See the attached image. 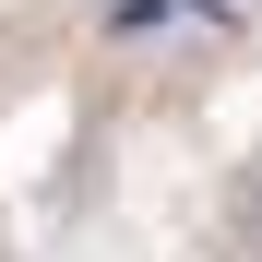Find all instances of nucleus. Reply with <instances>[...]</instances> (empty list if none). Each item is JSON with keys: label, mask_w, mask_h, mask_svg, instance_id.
<instances>
[{"label": "nucleus", "mask_w": 262, "mask_h": 262, "mask_svg": "<svg viewBox=\"0 0 262 262\" xmlns=\"http://www.w3.org/2000/svg\"><path fill=\"white\" fill-rule=\"evenodd\" d=\"M179 24H227V0H119V12H107V36H119V48L179 36Z\"/></svg>", "instance_id": "1"}]
</instances>
